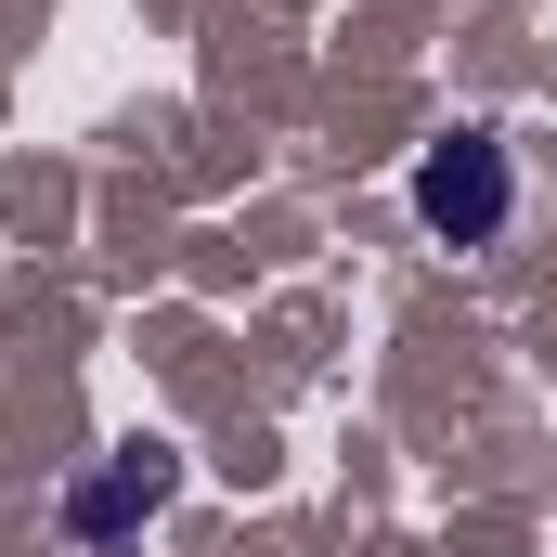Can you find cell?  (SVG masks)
Listing matches in <instances>:
<instances>
[{"mask_svg": "<svg viewBox=\"0 0 557 557\" xmlns=\"http://www.w3.org/2000/svg\"><path fill=\"white\" fill-rule=\"evenodd\" d=\"M416 221L428 247H506V221H519V156H506V131H454L416 156Z\"/></svg>", "mask_w": 557, "mask_h": 557, "instance_id": "6da1fadb", "label": "cell"}, {"mask_svg": "<svg viewBox=\"0 0 557 557\" xmlns=\"http://www.w3.org/2000/svg\"><path fill=\"white\" fill-rule=\"evenodd\" d=\"M156 506H169V454L117 441V454H104V467H91V480L65 493V532H78V545H117V532H143Z\"/></svg>", "mask_w": 557, "mask_h": 557, "instance_id": "7a4b0ae2", "label": "cell"}]
</instances>
